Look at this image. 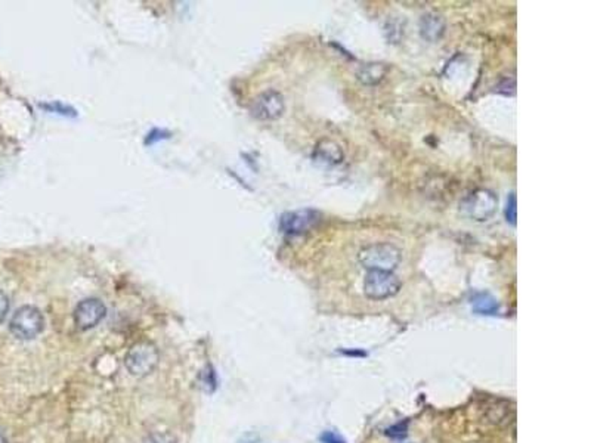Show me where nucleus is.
I'll return each instance as SVG.
<instances>
[{
    "mask_svg": "<svg viewBox=\"0 0 591 443\" xmlns=\"http://www.w3.org/2000/svg\"><path fill=\"white\" fill-rule=\"evenodd\" d=\"M445 33V20L438 13H426L420 20V36L428 42H438Z\"/></svg>",
    "mask_w": 591,
    "mask_h": 443,
    "instance_id": "9",
    "label": "nucleus"
},
{
    "mask_svg": "<svg viewBox=\"0 0 591 443\" xmlns=\"http://www.w3.org/2000/svg\"><path fill=\"white\" fill-rule=\"evenodd\" d=\"M144 443H176V440L169 433H160V432H157V433H151L150 436H148L144 440Z\"/></svg>",
    "mask_w": 591,
    "mask_h": 443,
    "instance_id": "14",
    "label": "nucleus"
},
{
    "mask_svg": "<svg viewBox=\"0 0 591 443\" xmlns=\"http://www.w3.org/2000/svg\"><path fill=\"white\" fill-rule=\"evenodd\" d=\"M386 73V69L382 64H368L359 71V80L364 81L365 85H374L380 81Z\"/></svg>",
    "mask_w": 591,
    "mask_h": 443,
    "instance_id": "12",
    "label": "nucleus"
},
{
    "mask_svg": "<svg viewBox=\"0 0 591 443\" xmlns=\"http://www.w3.org/2000/svg\"><path fill=\"white\" fill-rule=\"evenodd\" d=\"M158 350L151 343H138L126 355V368L134 377H145L151 374L158 364Z\"/></svg>",
    "mask_w": 591,
    "mask_h": 443,
    "instance_id": "4",
    "label": "nucleus"
},
{
    "mask_svg": "<svg viewBox=\"0 0 591 443\" xmlns=\"http://www.w3.org/2000/svg\"><path fill=\"white\" fill-rule=\"evenodd\" d=\"M472 309L478 315L492 317L497 315L500 310V305L496 297H492L489 293H476L472 297Z\"/></svg>",
    "mask_w": 591,
    "mask_h": 443,
    "instance_id": "11",
    "label": "nucleus"
},
{
    "mask_svg": "<svg viewBox=\"0 0 591 443\" xmlns=\"http://www.w3.org/2000/svg\"><path fill=\"white\" fill-rule=\"evenodd\" d=\"M315 158H318L321 163L333 164L334 166V164H340L344 160V153L337 142L332 139H324L317 146Z\"/></svg>",
    "mask_w": 591,
    "mask_h": 443,
    "instance_id": "10",
    "label": "nucleus"
},
{
    "mask_svg": "<svg viewBox=\"0 0 591 443\" xmlns=\"http://www.w3.org/2000/svg\"><path fill=\"white\" fill-rule=\"evenodd\" d=\"M406 432H408L406 423H398L395 425H392V427H389L386 430V435L390 436V437H395V439H402V437L406 436Z\"/></svg>",
    "mask_w": 591,
    "mask_h": 443,
    "instance_id": "15",
    "label": "nucleus"
},
{
    "mask_svg": "<svg viewBox=\"0 0 591 443\" xmlns=\"http://www.w3.org/2000/svg\"><path fill=\"white\" fill-rule=\"evenodd\" d=\"M0 443H6V439H5V436H4L2 432H0Z\"/></svg>",
    "mask_w": 591,
    "mask_h": 443,
    "instance_id": "19",
    "label": "nucleus"
},
{
    "mask_svg": "<svg viewBox=\"0 0 591 443\" xmlns=\"http://www.w3.org/2000/svg\"><path fill=\"white\" fill-rule=\"evenodd\" d=\"M321 220V213L312 208H302L284 213L280 219V231L286 235H302Z\"/></svg>",
    "mask_w": 591,
    "mask_h": 443,
    "instance_id": "6",
    "label": "nucleus"
},
{
    "mask_svg": "<svg viewBox=\"0 0 591 443\" xmlns=\"http://www.w3.org/2000/svg\"><path fill=\"white\" fill-rule=\"evenodd\" d=\"M170 135L168 134V132H163V130H158V129H154L153 132L148 135V138H146V141H145V143L148 145V143H154V142H157V141H161V139H168Z\"/></svg>",
    "mask_w": 591,
    "mask_h": 443,
    "instance_id": "17",
    "label": "nucleus"
},
{
    "mask_svg": "<svg viewBox=\"0 0 591 443\" xmlns=\"http://www.w3.org/2000/svg\"><path fill=\"white\" fill-rule=\"evenodd\" d=\"M505 219L512 226H516V223H517V200H516L515 192L508 194L507 206H505Z\"/></svg>",
    "mask_w": 591,
    "mask_h": 443,
    "instance_id": "13",
    "label": "nucleus"
},
{
    "mask_svg": "<svg viewBox=\"0 0 591 443\" xmlns=\"http://www.w3.org/2000/svg\"><path fill=\"white\" fill-rule=\"evenodd\" d=\"M359 264L368 271L392 272L401 261V252L395 245L380 242L363 249L358 254Z\"/></svg>",
    "mask_w": 591,
    "mask_h": 443,
    "instance_id": "1",
    "label": "nucleus"
},
{
    "mask_svg": "<svg viewBox=\"0 0 591 443\" xmlns=\"http://www.w3.org/2000/svg\"><path fill=\"white\" fill-rule=\"evenodd\" d=\"M284 110L286 104L283 95L272 89L260 93L252 105L253 116L259 120H275L281 117Z\"/></svg>",
    "mask_w": 591,
    "mask_h": 443,
    "instance_id": "7",
    "label": "nucleus"
},
{
    "mask_svg": "<svg viewBox=\"0 0 591 443\" xmlns=\"http://www.w3.org/2000/svg\"><path fill=\"white\" fill-rule=\"evenodd\" d=\"M322 442L324 443H346V440H344L340 435H337L336 432H325L324 435H322Z\"/></svg>",
    "mask_w": 591,
    "mask_h": 443,
    "instance_id": "18",
    "label": "nucleus"
},
{
    "mask_svg": "<svg viewBox=\"0 0 591 443\" xmlns=\"http://www.w3.org/2000/svg\"><path fill=\"white\" fill-rule=\"evenodd\" d=\"M8 312H9V299L4 291H0V322L6 318Z\"/></svg>",
    "mask_w": 591,
    "mask_h": 443,
    "instance_id": "16",
    "label": "nucleus"
},
{
    "mask_svg": "<svg viewBox=\"0 0 591 443\" xmlns=\"http://www.w3.org/2000/svg\"><path fill=\"white\" fill-rule=\"evenodd\" d=\"M498 206L497 195L489 189H474L460 203V210L472 220L485 222L494 216Z\"/></svg>",
    "mask_w": 591,
    "mask_h": 443,
    "instance_id": "2",
    "label": "nucleus"
},
{
    "mask_svg": "<svg viewBox=\"0 0 591 443\" xmlns=\"http://www.w3.org/2000/svg\"><path fill=\"white\" fill-rule=\"evenodd\" d=\"M107 314L104 303L98 299L80 302L74 310V321L80 330H89L100 324Z\"/></svg>",
    "mask_w": 591,
    "mask_h": 443,
    "instance_id": "8",
    "label": "nucleus"
},
{
    "mask_svg": "<svg viewBox=\"0 0 591 443\" xmlns=\"http://www.w3.org/2000/svg\"><path fill=\"white\" fill-rule=\"evenodd\" d=\"M11 333L20 340L37 337L45 328L42 312L35 306H23L15 312L9 322Z\"/></svg>",
    "mask_w": 591,
    "mask_h": 443,
    "instance_id": "3",
    "label": "nucleus"
},
{
    "mask_svg": "<svg viewBox=\"0 0 591 443\" xmlns=\"http://www.w3.org/2000/svg\"><path fill=\"white\" fill-rule=\"evenodd\" d=\"M401 288V281L387 271H368L364 281V293L373 300H385L395 295Z\"/></svg>",
    "mask_w": 591,
    "mask_h": 443,
    "instance_id": "5",
    "label": "nucleus"
}]
</instances>
